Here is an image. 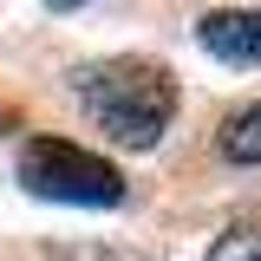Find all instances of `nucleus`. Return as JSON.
<instances>
[{
  "label": "nucleus",
  "mask_w": 261,
  "mask_h": 261,
  "mask_svg": "<svg viewBox=\"0 0 261 261\" xmlns=\"http://www.w3.org/2000/svg\"><path fill=\"white\" fill-rule=\"evenodd\" d=\"M72 98L124 150H157V137L176 118V79L150 59H92V65H79Z\"/></svg>",
  "instance_id": "obj_1"
},
{
  "label": "nucleus",
  "mask_w": 261,
  "mask_h": 261,
  "mask_svg": "<svg viewBox=\"0 0 261 261\" xmlns=\"http://www.w3.org/2000/svg\"><path fill=\"white\" fill-rule=\"evenodd\" d=\"M20 183L46 202H79V209H111L124 202V176L105 157L65 144V137H33L20 150Z\"/></svg>",
  "instance_id": "obj_2"
},
{
  "label": "nucleus",
  "mask_w": 261,
  "mask_h": 261,
  "mask_svg": "<svg viewBox=\"0 0 261 261\" xmlns=\"http://www.w3.org/2000/svg\"><path fill=\"white\" fill-rule=\"evenodd\" d=\"M202 261H261V222H242V228H222L209 248H202Z\"/></svg>",
  "instance_id": "obj_5"
},
{
  "label": "nucleus",
  "mask_w": 261,
  "mask_h": 261,
  "mask_svg": "<svg viewBox=\"0 0 261 261\" xmlns=\"http://www.w3.org/2000/svg\"><path fill=\"white\" fill-rule=\"evenodd\" d=\"M196 46L222 65H261V7H222L196 20Z\"/></svg>",
  "instance_id": "obj_3"
},
{
  "label": "nucleus",
  "mask_w": 261,
  "mask_h": 261,
  "mask_svg": "<svg viewBox=\"0 0 261 261\" xmlns=\"http://www.w3.org/2000/svg\"><path fill=\"white\" fill-rule=\"evenodd\" d=\"M222 157L228 163H261V98L242 105V111L222 124Z\"/></svg>",
  "instance_id": "obj_4"
}]
</instances>
